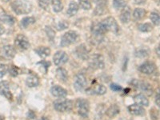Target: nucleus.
Listing matches in <instances>:
<instances>
[{
  "mask_svg": "<svg viewBox=\"0 0 160 120\" xmlns=\"http://www.w3.org/2000/svg\"><path fill=\"white\" fill-rule=\"evenodd\" d=\"M11 8L16 15H27L31 11L32 7L28 0H15L11 2Z\"/></svg>",
  "mask_w": 160,
  "mask_h": 120,
  "instance_id": "nucleus-1",
  "label": "nucleus"
},
{
  "mask_svg": "<svg viewBox=\"0 0 160 120\" xmlns=\"http://www.w3.org/2000/svg\"><path fill=\"white\" fill-rule=\"evenodd\" d=\"M77 111L80 116L87 118L89 115L90 112V103L89 101L85 98H78L75 102Z\"/></svg>",
  "mask_w": 160,
  "mask_h": 120,
  "instance_id": "nucleus-2",
  "label": "nucleus"
},
{
  "mask_svg": "<svg viewBox=\"0 0 160 120\" xmlns=\"http://www.w3.org/2000/svg\"><path fill=\"white\" fill-rule=\"evenodd\" d=\"M78 39V34L75 31H69L66 32L61 38L60 46L61 47H68L74 44Z\"/></svg>",
  "mask_w": 160,
  "mask_h": 120,
  "instance_id": "nucleus-3",
  "label": "nucleus"
},
{
  "mask_svg": "<svg viewBox=\"0 0 160 120\" xmlns=\"http://www.w3.org/2000/svg\"><path fill=\"white\" fill-rule=\"evenodd\" d=\"M54 108L58 112H68L73 108V102L69 99H58L54 102Z\"/></svg>",
  "mask_w": 160,
  "mask_h": 120,
  "instance_id": "nucleus-4",
  "label": "nucleus"
},
{
  "mask_svg": "<svg viewBox=\"0 0 160 120\" xmlns=\"http://www.w3.org/2000/svg\"><path fill=\"white\" fill-rule=\"evenodd\" d=\"M101 23L107 32L111 31V32L117 34L119 31L118 24L117 23V21L115 19V18H113V17H108V18H104L103 20L101 21Z\"/></svg>",
  "mask_w": 160,
  "mask_h": 120,
  "instance_id": "nucleus-5",
  "label": "nucleus"
},
{
  "mask_svg": "<svg viewBox=\"0 0 160 120\" xmlns=\"http://www.w3.org/2000/svg\"><path fill=\"white\" fill-rule=\"evenodd\" d=\"M88 63L90 68L95 70L102 69L105 66L103 57L99 54H94L93 55H91L88 58Z\"/></svg>",
  "mask_w": 160,
  "mask_h": 120,
  "instance_id": "nucleus-6",
  "label": "nucleus"
},
{
  "mask_svg": "<svg viewBox=\"0 0 160 120\" xmlns=\"http://www.w3.org/2000/svg\"><path fill=\"white\" fill-rule=\"evenodd\" d=\"M15 44L16 48L22 50V51L28 50L30 47V42L28 38L25 35H21V34H19V35L16 36L15 39Z\"/></svg>",
  "mask_w": 160,
  "mask_h": 120,
  "instance_id": "nucleus-7",
  "label": "nucleus"
},
{
  "mask_svg": "<svg viewBox=\"0 0 160 120\" xmlns=\"http://www.w3.org/2000/svg\"><path fill=\"white\" fill-rule=\"evenodd\" d=\"M138 70L142 74L151 75H153L156 71V66H155V64L153 62L147 61V62H143L142 65H140V67L138 68Z\"/></svg>",
  "mask_w": 160,
  "mask_h": 120,
  "instance_id": "nucleus-8",
  "label": "nucleus"
},
{
  "mask_svg": "<svg viewBox=\"0 0 160 120\" xmlns=\"http://www.w3.org/2000/svg\"><path fill=\"white\" fill-rule=\"evenodd\" d=\"M133 83H134V85H135L137 88L141 90L145 95H151L153 94V92H154V90H153L152 87H151V84L148 83V82H143V81H137V80H134V81H133Z\"/></svg>",
  "mask_w": 160,
  "mask_h": 120,
  "instance_id": "nucleus-9",
  "label": "nucleus"
},
{
  "mask_svg": "<svg viewBox=\"0 0 160 120\" xmlns=\"http://www.w3.org/2000/svg\"><path fill=\"white\" fill-rule=\"evenodd\" d=\"M87 86V78L82 74H78L75 75L74 80V88L77 91H82L85 89Z\"/></svg>",
  "mask_w": 160,
  "mask_h": 120,
  "instance_id": "nucleus-10",
  "label": "nucleus"
},
{
  "mask_svg": "<svg viewBox=\"0 0 160 120\" xmlns=\"http://www.w3.org/2000/svg\"><path fill=\"white\" fill-rule=\"evenodd\" d=\"M68 59H69V58H68V54L63 51H57L53 57L54 63L56 66L63 65L66 62H68Z\"/></svg>",
  "mask_w": 160,
  "mask_h": 120,
  "instance_id": "nucleus-11",
  "label": "nucleus"
},
{
  "mask_svg": "<svg viewBox=\"0 0 160 120\" xmlns=\"http://www.w3.org/2000/svg\"><path fill=\"white\" fill-rule=\"evenodd\" d=\"M0 95H3L8 99H12L13 95L10 90L9 82L8 81H1L0 82Z\"/></svg>",
  "mask_w": 160,
  "mask_h": 120,
  "instance_id": "nucleus-12",
  "label": "nucleus"
},
{
  "mask_svg": "<svg viewBox=\"0 0 160 120\" xmlns=\"http://www.w3.org/2000/svg\"><path fill=\"white\" fill-rule=\"evenodd\" d=\"M75 54L78 56V58L82 60H88L90 57L89 51H88L85 44H81L78 47H77L76 49H75Z\"/></svg>",
  "mask_w": 160,
  "mask_h": 120,
  "instance_id": "nucleus-13",
  "label": "nucleus"
},
{
  "mask_svg": "<svg viewBox=\"0 0 160 120\" xmlns=\"http://www.w3.org/2000/svg\"><path fill=\"white\" fill-rule=\"evenodd\" d=\"M51 95L56 98H65L68 95V91L60 86H53L51 88Z\"/></svg>",
  "mask_w": 160,
  "mask_h": 120,
  "instance_id": "nucleus-14",
  "label": "nucleus"
},
{
  "mask_svg": "<svg viewBox=\"0 0 160 120\" xmlns=\"http://www.w3.org/2000/svg\"><path fill=\"white\" fill-rule=\"evenodd\" d=\"M107 31H105L104 28L102 27L101 22H94L91 26V33L93 35H95L96 37L102 36Z\"/></svg>",
  "mask_w": 160,
  "mask_h": 120,
  "instance_id": "nucleus-15",
  "label": "nucleus"
},
{
  "mask_svg": "<svg viewBox=\"0 0 160 120\" xmlns=\"http://www.w3.org/2000/svg\"><path fill=\"white\" fill-rule=\"evenodd\" d=\"M128 111L130 112V114L135 115V116H142V115H145V110H144L143 107H141L136 103L130 105L128 107Z\"/></svg>",
  "mask_w": 160,
  "mask_h": 120,
  "instance_id": "nucleus-16",
  "label": "nucleus"
},
{
  "mask_svg": "<svg viewBox=\"0 0 160 120\" xmlns=\"http://www.w3.org/2000/svg\"><path fill=\"white\" fill-rule=\"evenodd\" d=\"M131 8L128 6H126L125 8H122V11L120 13V21L124 24H127L131 21Z\"/></svg>",
  "mask_w": 160,
  "mask_h": 120,
  "instance_id": "nucleus-17",
  "label": "nucleus"
},
{
  "mask_svg": "<svg viewBox=\"0 0 160 120\" xmlns=\"http://www.w3.org/2000/svg\"><path fill=\"white\" fill-rule=\"evenodd\" d=\"M16 51L15 48L11 45H6L2 48V56L5 57L6 58L11 59L15 57Z\"/></svg>",
  "mask_w": 160,
  "mask_h": 120,
  "instance_id": "nucleus-18",
  "label": "nucleus"
},
{
  "mask_svg": "<svg viewBox=\"0 0 160 120\" xmlns=\"http://www.w3.org/2000/svg\"><path fill=\"white\" fill-rule=\"evenodd\" d=\"M87 92L91 95H102L107 92V88L105 86L102 84H98L96 86H94L93 88L88 89Z\"/></svg>",
  "mask_w": 160,
  "mask_h": 120,
  "instance_id": "nucleus-19",
  "label": "nucleus"
},
{
  "mask_svg": "<svg viewBox=\"0 0 160 120\" xmlns=\"http://www.w3.org/2000/svg\"><path fill=\"white\" fill-rule=\"evenodd\" d=\"M96 3V8L95 9V15H101L105 12L106 6H107V0H93Z\"/></svg>",
  "mask_w": 160,
  "mask_h": 120,
  "instance_id": "nucleus-20",
  "label": "nucleus"
},
{
  "mask_svg": "<svg viewBox=\"0 0 160 120\" xmlns=\"http://www.w3.org/2000/svg\"><path fill=\"white\" fill-rule=\"evenodd\" d=\"M0 22L7 25L12 26L15 23V18L7 12L0 13Z\"/></svg>",
  "mask_w": 160,
  "mask_h": 120,
  "instance_id": "nucleus-21",
  "label": "nucleus"
},
{
  "mask_svg": "<svg viewBox=\"0 0 160 120\" xmlns=\"http://www.w3.org/2000/svg\"><path fill=\"white\" fill-rule=\"evenodd\" d=\"M134 101L136 104L141 107H148L149 106V100L143 94H138L134 96Z\"/></svg>",
  "mask_w": 160,
  "mask_h": 120,
  "instance_id": "nucleus-22",
  "label": "nucleus"
},
{
  "mask_svg": "<svg viewBox=\"0 0 160 120\" xmlns=\"http://www.w3.org/2000/svg\"><path fill=\"white\" fill-rule=\"evenodd\" d=\"M56 78L58 81L66 82L68 80V72L66 69L59 68L56 70Z\"/></svg>",
  "mask_w": 160,
  "mask_h": 120,
  "instance_id": "nucleus-23",
  "label": "nucleus"
},
{
  "mask_svg": "<svg viewBox=\"0 0 160 120\" xmlns=\"http://www.w3.org/2000/svg\"><path fill=\"white\" fill-rule=\"evenodd\" d=\"M78 9H79V6L75 1H71L70 2L69 6H68V9L67 11V14L69 17H73L75 16L78 13Z\"/></svg>",
  "mask_w": 160,
  "mask_h": 120,
  "instance_id": "nucleus-24",
  "label": "nucleus"
},
{
  "mask_svg": "<svg viewBox=\"0 0 160 120\" xmlns=\"http://www.w3.org/2000/svg\"><path fill=\"white\" fill-rule=\"evenodd\" d=\"M35 52L37 53V55L41 58H47L51 55V49L48 47H38V48L35 50Z\"/></svg>",
  "mask_w": 160,
  "mask_h": 120,
  "instance_id": "nucleus-25",
  "label": "nucleus"
},
{
  "mask_svg": "<svg viewBox=\"0 0 160 120\" xmlns=\"http://www.w3.org/2000/svg\"><path fill=\"white\" fill-rule=\"evenodd\" d=\"M120 112V108L118 105L116 104H113V105L110 106L109 108L106 111V114L109 118H114L115 116H116L118 114H119Z\"/></svg>",
  "mask_w": 160,
  "mask_h": 120,
  "instance_id": "nucleus-26",
  "label": "nucleus"
},
{
  "mask_svg": "<svg viewBox=\"0 0 160 120\" xmlns=\"http://www.w3.org/2000/svg\"><path fill=\"white\" fill-rule=\"evenodd\" d=\"M26 83L29 88H35L39 84V78L37 75H31L26 79Z\"/></svg>",
  "mask_w": 160,
  "mask_h": 120,
  "instance_id": "nucleus-27",
  "label": "nucleus"
},
{
  "mask_svg": "<svg viewBox=\"0 0 160 120\" xmlns=\"http://www.w3.org/2000/svg\"><path fill=\"white\" fill-rule=\"evenodd\" d=\"M147 11L142 8H135L133 11V18L136 21H140L142 20L144 17L146 16Z\"/></svg>",
  "mask_w": 160,
  "mask_h": 120,
  "instance_id": "nucleus-28",
  "label": "nucleus"
},
{
  "mask_svg": "<svg viewBox=\"0 0 160 120\" xmlns=\"http://www.w3.org/2000/svg\"><path fill=\"white\" fill-rule=\"evenodd\" d=\"M51 4H52L53 11L55 12L58 13L63 9V4L62 2V0H52Z\"/></svg>",
  "mask_w": 160,
  "mask_h": 120,
  "instance_id": "nucleus-29",
  "label": "nucleus"
},
{
  "mask_svg": "<svg viewBox=\"0 0 160 120\" xmlns=\"http://www.w3.org/2000/svg\"><path fill=\"white\" fill-rule=\"evenodd\" d=\"M138 31L142 32H150L153 30V25L150 22H145V23H140L137 26Z\"/></svg>",
  "mask_w": 160,
  "mask_h": 120,
  "instance_id": "nucleus-30",
  "label": "nucleus"
},
{
  "mask_svg": "<svg viewBox=\"0 0 160 120\" xmlns=\"http://www.w3.org/2000/svg\"><path fill=\"white\" fill-rule=\"evenodd\" d=\"M35 22V18L34 17H25V18H22L21 20V26H22L23 28H28L29 26L32 25Z\"/></svg>",
  "mask_w": 160,
  "mask_h": 120,
  "instance_id": "nucleus-31",
  "label": "nucleus"
},
{
  "mask_svg": "<svg viewBox=\"0 0 160 120\" xmlns=\"http://www.w3.org/2000/svg\"><path fill=\"white\" fill-rule=\"evenodd\" d=\"M150 19L155 26H160V13L151 12L150 15Z\"/></svg>",
  "mask_w": 160,
  "mask_h": 120,
  "instance_id": "nucleus-32",
  "label": "nucleus"
},
{
  "mask_svg": "<svg viewBox=\"0 0 160 120\" xmlns=\"http://www.w3.org/2000/svg\"><path fill=\"white\" fill-rule=\"evenodd\" d=\"M149 55V50L148 48H139L135 51V56L138 58H147Z\"/></svg>",
  "mask_w": 160,
  "mask_h": 120,
  "instance_id": "nucleus-33",
  "label": "nucleus"
},
{
  "mask_svg": "<svg viewBox=\"0 0 160 120\" xmlns=\"http://www.w3.org/2000/svg\"><path fill=\"white\" fill-rule=\"evenodd\" d=\"M126 6L127 5H126L125 0H113V7L115 8V9H122Z\"/></svg>",
  "mask_w": 160,
  "mask_h": 120,
  "instance_id": "nucleus-34",
  "label": "nucleus"
},
{
  "mask_svg": "<svg viewBox=\"0 0 160 120\" xmlns=\"http://www.w3.org/2000/svg\"><path fill=\"white\" fill-rule=\"evenodd\" d=\"M79 1L80 7L83 10H88L91 9V3L90 2V0H78Z\"/></svg>",
  "mask_w": 160,
  "mask_h": 120,
  "instance_id": "nucleus-35",
  "label": "nucleus"
},
{
  "mask_svg": "<svg viewBox=\"0 0 160 120\" xmlns=\"http://www.w3.org/2000/svg\"><path fill=\"white\" fill-rule=\"evenodd\" d=\"M52 0H38V5L42 9L48 10Z\"/></svg>",
  "mask_w": 160,
  "mask_h": 120,
  "instance_id": "nucleus-36",
  "label": "nucleus"
},
{
  "mask_svg": "<svg viewBox=\"0 0 160 120\" xmlns=\"http://www.w3.org/2000/svg\"><path fill=\"white\" fill-rule=\"evenodd\" d=\"M8 71H9L10 75L13 77L17 76L19 74V69L18 68H16L15 66H11Z\"/></svg>",
  "mask_w": 160,
  "mask_h": 120,
  "instance_id": "nucleus-37",
  "label": "nucleus"
},
{
  "mask_svg": "<svg viewBox=\"0 0 160 120\" xmlns=\"http://www.w3.org/2000/svg\"><path fill=\"white\" fill-rule=\"evenodd\" d=\"M9 70V67L3 63H0V77H2L6 75Z\"/></svg>",
  "mask_w": 160,
  "mask_h": 120,
  "instance_id": "nucleus-38",
  "label": "nucleus"
},
{
  "mask_svg": "<svg viewBox=\"0 0 160 120\" xmlns=\"http://www.w3.org/2000/svg\"><path fill=\"white\" fill-rule=\"evenodd\" d=\"M68 27H69V24H68V22H65V21L58 22V25H57V28H58V30H59V31H62V30L67 29Z\"/></svg>",
  "mask_w": 160,
  "mask_h": 120,
  "instance_id": "nucleus-39",
  "label": "nucleus"
},
{
  "mask_svg": "<svg viewBox=\"0 0 160 120\" xmlns=\"http://www.w3.org/2000/svg\"><path fill=\"white\" fill-rule=\"evenodd\" d=\"M110 88H111V89L113 91H115V92H117V91H122V87L116 83H111V86H110Z\"/></svg>",
  "mask_w": 160,
  "mask_h": 120,
  "instance_id": "nucleus-40",
  "label": "nucleus"
},
{
  "mask_svg": "<svg viewBox=\"0 0 160 120\" xmlns=\"http://www.w3.org/2000/svg\"><path fill=\"white\" fill-rule=\"evenodd\" d=\"M155 104L157 105L158 108H160V89L158 90L155 96Z\"/></svg>",
  "mask_w": 160,
  "mask_h": 120,
  "instance_id": "nucleus-41",
  "label": "nucleus"
},
{
  "mask_svg": "<svg viewBox=\"0 0 160 120\" xmlns=\"http://www.w3.org/2000/svg\"><path fill=\"white\" fill-rule=\"evenodd\" d=\"M4 32H5V29H4L3 26L2 24H0V36H2L4 34Z\"/></svg>",
  "mask_w": 160,
  "mask_h": 120,
  "instance_id": "nucleus-42",
  "label": "nucleus"
},
{
  "mask_svg": "<svg viewBox=\"0 0 160 120\" xmlns=\"http://www.w3.org/2000/svg\"><path fill=\"white\" fill-rule=\"evenodd\" d=\"M146 2V0H135V4H144Z\"/></svg>",
  "mask_w": 160,
  "mask_h": 120,
  "instance_id": "nucleus-43",
  "label": "nucleus"
},
{
  "mask_svg": "<svg viewBox=\"0 0 160 120\" xmlns=\"http://www.w3.org/2000/svg\"><path fill=\"white\" fill-rule=\"evenodd\" d=\"M28 116L30 117L31 118H35V115L33 113V111H29V113H28Z\"/></svg>",
  "mask_w": 160,
  "mask_h": 120,
  "instance_id": "nucleus-44",
  "label": "nucleus"
},
{
  "mask_svg": "<svg viewBox=\"0 0 160 120\" xmlns=\"http://www.w3.org/2000/svg\"><path fill=\"white\" fill-rule=\"evenodd\" d=\"M156 55L160 58V44L158 46V48H156Z\"/></svg>",
  "mask_w": 160,
  "mask_h": 120,
  "instance_id": "nucleus-45",
  "label": "nucleus"
},
{
  "mask_svg": "<svg viewBox=\"0 0 160 120\" xmlns=\"http://www.w3.org/2000/svg\"><path fill=\"white\" fill-rule=\"evenodd\" d=\"M38 120H49V119H48V118H47V117H42V118H39V119H38Z\"/></svg>",
  "mask_w": 160,
  "mask_h": 120,
  "instance_id": "nucleus-46",
  "label": "nucleus"
},
{
  "mask_svg": "<svg viewBox=\"0 0 160 120\" xmlns=\"http://www.w3.org/2000/svg\"><path fill=\"white\" fill-rule=\"evenodd\" d=\"M0 120H3V118H2V117H0Z\"/></svg>",
  "mask_w": 160,
  "mask_h": 120,
  "instance_id": "nucleus-47",
  "label": "nucleus"
},
{
  "mask_svg": "<svg viewBox=\"0 0 160 120\" xmlns=\"http://www.w3.org/2000/svg\"><path fill=\"white\" fill-rule=\"evenodd\" d=\"M158 2H159V3H160V0H158Z\"/></svg>",
  "mask_w": 160,
  "mask_h": 120,
  "instance_id": "nucleus-48",
  "label": "nucleus"
}]
</instances>
